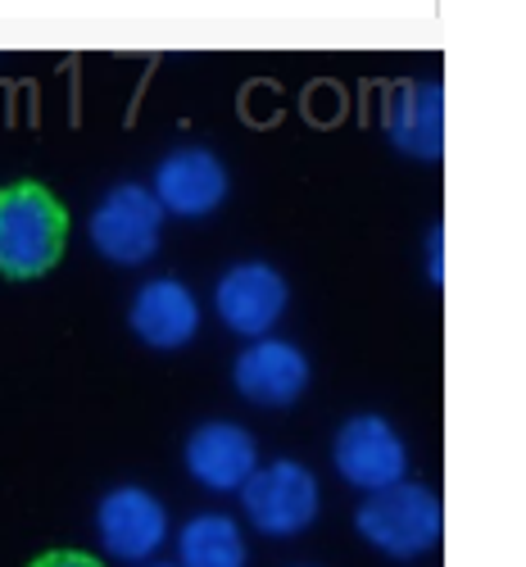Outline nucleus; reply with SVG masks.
Wrapping results in <instances>:
<instances>
[{
  "mask_svg": "<svg viewBox=\"0 0 526 567\" xmlns=\"http://www.w3.org/2000/svg\"><path fill=\"white\" fill-rule=\"evenodd\" d=\"M32 567H105V563H95L91 554H78V549H55V554H41Z\"/></svg>",
  "mask_w": 526,
  "mask_h": 567,
  "instance_id": "14",
  "label": "nucleus"
},
{
  "mask_svg": "<svg viewBox=\"0 0 526 567\" xmlns=\"http://www.w3.org/2000/svg\"><path fill=\"white\" fill-rule=\"evenodd\" d=\"M159 567H168V563H159Z\"/></svg>",
  "mask_w": 526,
  "mask_h": 567,
  "instance_id": "15",
  "label": "nucleus"
},
{
  "mask_svg": "<svg viewBox=\"0 0 526 567\" xmlns=\"http://www.w3.org/2000/svg\"><path fill=\"white\" fill-rule=\"evenodd\" d=\"M95 532H101L105 554L123 563H141L164 545L168 513L146 486H114L95 508Z\"/></svg>",
  "mask_w": 526,
  "mask_h": 567,
  "instance_id": "8",
  "label": "nucleus"
},
{
  "mask_svg": "<svg viewBox=\"0 0 526 567\" xmlns=\"http://www.w3.org/2000/svg\"><path fill=\"white\" fill-rule=\"evenodd\" d=\"M200 327V309L173 277H155L132 300V332L151 350H182Z\"/></svg>",
  "mask_w": 526,
  "mask_h": 567,
  "instance_id": "11",
  "label": "nucleus"
},
{
  "mask_svg": "<svg viewBox=\"0 0 526 567\" xmlns=\"http://www.w3.org/2000/svg\"><path fill=\"white\" fill-rule=\"evenodd\" d=\"M391 141L413 159H441L445 141V110H441V86H404L386 110Z\"/></svg>",
  "mask_w": 526,
  "mask_h": 567,
  "instance_id": "12",
  "label": "nucleus"
},
{
  "mask_svg": "<svg viewBox=\"0 0 526 567\" xmlns=\"http://www.w3.org/2000/svg\"><path fill=\"white\" fill-rule=\"evenodd\" d=\"M241 508L264 536H300L318 517V477L296 458L255 467L241 486Z\"/></svg>",
  "mask_w": 526,
  "mask_h": 567,
  "instance_id": "3",
  "label": "nucleus"
},
{
  "mask_svg": "<svg viewBox=\"0 0 526 567\" xmlns=\"http://www.w3.org/2000/svg\"><path fill=\"white\" fill-rule=\"evenodd\" d=\"M309 354L291 341H277V337H264L255 346H246L231 363V382L250 404L259 409H286L296 404L309 386Z\"/></svg>",
  "mask_w": 526,
  "mask_h": 567,
  "instance_id": "7",
  "label": "nucleus"
},
{
  "mask_svg": "<svg viewBox=\"0 0 526 567\" xmlns=\"http://www.w3.org/2000/svg\"><path fill=\"white\" fill-rule=\"evenodd\" d=\"M177 558H182V567H246L241 527L223 513L186 517L177 532Z\"/></svg>",
  "mask_w": 526,
  "mask_h": 567,
  "instance_id": "13",
  "label": "nucleus"
},
{
  "mask_svg": "<svg viewBox=\"0 0 526 567\" xmlns=\"http://www.w3.org/2000/svg\"><path fill=\"white\" fill-rule=\"evenodd\" d=\"M159 231H164V209L146 186H114L91 214V246L123 268L146 264L159 250Z\"/></svg>",
  "mask_w": 526,
  "mask_h": 567,
  "instance_id": "4",
  "label": "nucleus"
},
{
  "mask_svg": "<svg viewBox=\"0 0 526 567\" xmlns=\"http://www.w3.org/2000/svg\"><path fill=\"white\" fill-rule=\"evenodd\" d=\"M69 241V214L41 182H14L0 192V272H51Z\"/></svg>",
  "mask_w": 526,
  "mask_h": 567,
  "instance_id": "1",
  "label": "nucleus"
},
{
  "mask_svg": "<svg viewBox=\"0 0 526 567\" xmlns=\"http://www.w3.org/2000/svg\"><path fill=\"white\" fill-rule=\"evenodd\" d=\"M182 458H186L190 482L227 495L250 482V472L259 467V445L246 427H236V422H205V427L190 432Z\"/></svg>",
  "mask_w": 526,
  "mask_h": 567,
  "instance_id": "9",
  "label": "nucleus"
},
{
  "mask_svg": "<svg viewBox=\"0 0 526 567\" xmlns=\"http://www.w3.org/2000/svg\"><path fill=\"white\" fill-rule=\"evenodd\" d=\"M214 309L227 332L264 341L286 313V281L272 264H231L214 287Z\"/></svg>",
  "mask_w": 526,
  "mask_h": 567,
  "instance_id": "6",
  "label": "nucleus"
},
{
  "mask_svg": "<svg viewBox=\"0 0 526 567\" xmlns=\"http://www.w3.org/2000/svg\"><path fill=\"white\" fill-rule=\"evenodd\" d=\"M354 527L381 554H391V558H417V554H426V549L441 540L445 508H441L436 491L400 482L391 491L368 495L359 504V513H354Z\"/></svg>",
  "mask_w": 526,
  "mask_h": 567,
  "instance_id": "2",
  "label": "nucleus"
},
{
  "mask_svg": "<svg viewBox=\"0 0 526 567\" xmlns=\"http://www.w3.org/2000/svg\"><path fill=\"white\" fill-rule=\"evenodd\" d=\"M331 463H337V472L350 486L377 495V491H391V486L404 482L409 454H404L400 432L391 427L386 417L354 413V417L341 422L337 441H331Z\"/></svg>",
  "mask_w": 526,
  "mask_h": 567,
  "instance_id": "5",
  "label": "nucleus"
},
{
  "mask_svg": "<svg viewBox=\"0 0 526 567\" xmlns=\"http://www.w3.org/2000/svg\"><path fill=\"white\" fill-rule=\"evenodd\" d=\"M164 214L205 218L227 200V168L209 151H177L155 168V192Z\"/></svg>",
  "mask_w": 526,
  "mask_h": 567,
  "instance_id": "10",
  "label": "nucleus"
}]
</instances>
